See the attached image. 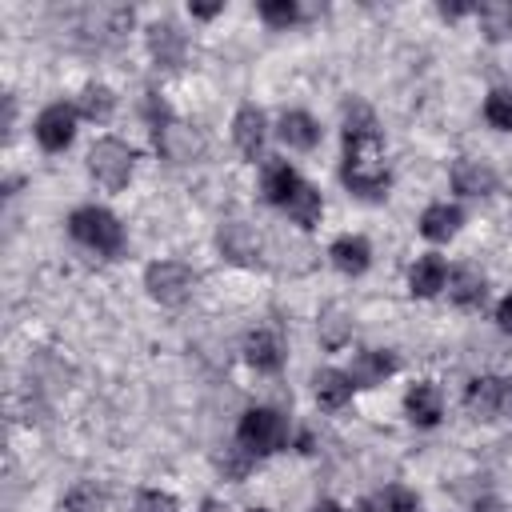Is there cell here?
I'll return each instance as SVG.
<instances>
[{"label":"cell","instance_id":"6da1fadb","mask_svg":"<svg viewBox=\"0 0 512 512\" xmlns=\"http://www.w3.org/2000/svg\"><path fill=\"white\" fill-rule=\"evenodd\" d=\"M340 180L348 184V192L364 196V200H380L388 192V160H384V140H380V124L372 116L368 104L352 100L344 112V164H340Z\"/></svg>","mask_w":512,"mask_h":512},{"label":"cell","instance_id":"7a4b0ae2","mask_svg":"<svg viewBox=\"0 0 512 512\" xmlns=\"http://www.w3.org/2000/svg\"><path fill=\"white\" fill-rule=\"evenodd\" d=\"M68 232H72V240L76 244H84V248H92V252H100V256H120L124 252V224L108 212V208H100V204H84V208H76L72 216H68Z\"/></svg>","mask_w":512,"mask_h":512},{"label":"cell","instance_id":"3957f363","mask_svg":"<svg viewBox=\"0 0 512 512\" xmlns=\"http://www.w3.org/2000/svg\"><path fill=\"white\" fill-rule=\"evenodd\" d=\"M236 440H240V448L248 456L260 460V456H272V452H280L288 444V424H284V416L276 408H248L240 416V424H236Z\"/></svg>","mask_w":512,"mask_h":512},{"label":"cell","instance_id":"277c9868","mask_svg":"<svg viewBox=\"0 0 512 512\" xmlns=\"http://www.w3.org/2000/svg\"><path fill=\"white\" fill-rule=\"evenodd\" d=\"M132 168H136V152L116 136H104L88 148V172L108 192H120L132 180Z\"/></svg>","mask_w":512,"mask_h":512},{"label":"cell","instance_id":"5b68a950","mask_svg":"<svg viewBox=\"0 0 512 512\" xmlns=\"http://www.w3.org/2000/svg\"><path fill=\"white\" fill-rule=\"evenodd\" d=\"M144 288H148V296L156 304L176 308L196 292V272L188 264H180V260H156V264L144 268Z\"/></svg>","mask_w":512,"mask_h":512},{"label":"cell","instance_id":"8992f818","mask_svg":"<svg viewBox=\"0 0 512 512\" xmlns=\"http://www.w3.org/2000/svg\"><path fill=\"white\" fill-rule=\"evenodd\" d=\"M464 408L476 420H496V416H512V384L496 380V376H476L464 392Z\"/></svg>","mask_w":512,"mask_h":512},{"label":"cell","instance_id":"52a82bcc","mask_svg":"<svg viewBox=\"0 0 512 512\" xmlns=\"http://www.w3.org/2000/svg\"><path fill=\"white\" fill-rule=\"evenodd\" d=\"M76 108L72 104H64V100H56V104H48L40 116H36V124H32V132H36V144L44 148V152H64L68 144H72V136H76Z\"/></svg>","mask_w":512,"mask_h":512},{"label":"cell","instance_id":"ba28073f","mask_svg":"<svg viewBox=\"0 0 512 512\" xmlns=\"http://www.w3.org/2000/svg\"><path fill=\"white\" fill-rule=\"evenodd\" d=\"M156 152H160V160H168V164H192L200 152H204V140H200V132L196 128H188V124H180V120H164L160 128H156Z\"/></svg>","mask_w":512,"mask_h":512},{"label":"cell","instance_id":"9c48e42d","mask_svg":"<svg viewBox=\"0 0 512 512\" xmlns=\"http://www.w3.org/2000/svg\"><path fill=\"white\" fill-rule=\"evenodd\" d=\"M216 244H220L224 260H232L240 268H256L260 264V236L244 220H224L220 232H216Z\"/></svg>","mask_w":512,"mask_h":512},{"label":"cell","instance_id":"30bf717a","mask_svg":"<svg viewBox=\"0 0 512 512\" xmlns=\"http://www.w3.org/2000/svg\"><path fill=\"white\" fill-rule=\"evenodd\" d=\"M144 40H148V52H152L156 68H180V64H184L188 36H184L172 20H152L148 32H144Z\"/></svg>","mask_w":512,"mask_h":512},{"label":"cell","instance_id":"8fae6325","mask_svg":"<svg viewBox=\"0 0 512 512\" xmlns=\"http://www.w3.org/2000/svg\"><path fill=\"white\" fill-rule=\"evenodd\" d=\"M232 140L240 148L244 160H256L264 152V140H268V120L256 104H240L236 116H232Z\"/></svg>","mask_w":512,"mask_h":512},{"label":"cell","instance_id":"7c38bea8","mask_svg":"<svg viewBox=\"0 0 512 512\" xmlns=\"http://www.w3.org/2000/svg\"><path fill=\"white\" fill-rule=\"evenodd\" d=\"M260 184H264V200H268V204H276V208H284V204L300 192V184H304V180H300V172H296L288 160L272 156V160L264 164V180H260Z\"/></svg>","mask_w":512,"mask_h":512},{"label":"cell","instance_id":"4fadbf2b","mask_svg":"<svg viewBox=\"0 0 512 512\" xmlns=\"http://www.w3.org/2000/svg\"><path fill=\"white\" fill-rule=\"evenodd\" d=\"M276 132H280V140H284L288 148H296V152H312V148L320 144V124H316V120H312L304 108L280 112Z\"/></svg>","mask_w":512,"mask_h":512},{"label":"cell","instance_id":"5bb4252c","mask_svg":"<svg viewBox=\"0 0 512 512\" xmlns=\"http://www.w3.org/2000/svg\"><path fill=\"white\" fill-rule=\"evenodd\" d=\"M460 224H464V212L456 208V204H448V200H440V204H428L424 212H420V236L424 240H452L456 232H460Z\"/></svg>","mask_w":512,"mask_h":512},{"label":"cell","instance_id":"9a60e30c","mask_svg":"<svg viewBox=\"0 0 512 512\" xmlns=\"http://www.w3.org/2000/svg\"><path fill=\"white\" fill-rule=\"evenodd\" d=\"M444 284H448V264H444V256H436V252H424V256L412 264V272H408V288H412V296H420V300L436 296Z\"/></svg>","mask_w":512,"mask_h":512},{"label":"cell","instance_id":"2e32d148","mask_svg":"<svg viewBox=\"0 0 512 512\" xmlns=\"http://www.w3.org/2000/svg\"><path fill=\"white\" fill-rule=\"evenodd\" d=\"M392 372H396V356H392V352H380V348L356 352V356H352V368H348V376H352L356 388L384 384V376H392Z\"/></svg>","mask_w":512,"mask_h":512},{"label":"cell","instance_id":"e0dca14e","mask_svg":"<svg viewBox=\"0 0 512 512\" xmlns=\"http://www.w3.org/2000/svg\"><path fill=\"white\" fill-rule=\"evenodd\" d=\"M404 412H408V420L416 424V428H432V424H440V416H444V404H440V392H436V384H412L408 388V396H404Z\"/></svg>","mask_w":512,"mask_h":512},{"label":"cell","instance_id":"ac0fdd59","mask_svg":"<svg viewBox=\"0 0 512 512\" xmlns=\"http://www.w3.org/2000/svg\"><path fill=\"white\" fill-rule=\"evenodd\" d=\"M452 188L460 196H488V192H496V172L484 160H456L452 164Z\"/></svg>","mask_w":512,"mask_h":512},{"label":"cell","instance_id":"d6986e66","mask_svg":"<svg viewBox=\"0 0 512 512\" xmlns=\"http://www.w3.org/2000/svg\"><path fill=\"white\" fill-rule=\"evenodd\" d=\"M328 256H332V264H336L344 276H360V272H368V264H372V244H368L364 236H336L332 248H328Z\"/></svg>","mask_w":512,"mask_h":512},{"label":"cell","instance_id":"ffe728a7","mask_svg":"<svg viewBox=\"0 0 512 512\" xmlns=\"http://www.w3.org/2000/svg\"><path fill=\"white\" fill-rule=\"evenodd\" d=\"M244 360H248L256 372H280V364H284V348H280L276 332H268V328L248 332V340H244Z\"/></svg>","mask_w":512,"mask_h":512},{"label":"cell","instance_id":"44dd1931","mask_svg":"<svg viewBox=\"0 0 512 512\" xmlns=\"http://www.w3.org/2000/svg\"><path fill=\"white\" fill-rule=\"evenodd\" d=\"M448 296L460 308H480L484 296H488V284H484V276L472 264H460V268L448 272Z\"/></svg>","mask_w":512,"mask_h":512},{"label":"cell","instance_id":"7402d4cb","mask_svg":"<svg viewBox=\"0 0 512 512\" xmlns=\"http://www.w3.org/2000/svg\"><path fill=\"white\" fill-rule=\"evenodd\" d=\"M352 376L348 372H340V368H320L316 376H312V392H316V400H320V408H344L348 400H352Z\"/></svg>","mask_w":512,"mask_h":512},{"label":"cell","instance_id":"603a6c76","mask_svg":"<svg viewBox=\"0 0 512 512\" xmlns=\"http://www.w3.org/2000/svg\"><path fill=\"white\" fill-rule=\"evenodd\" d=\"M76 112L92 124H108L112 112H116V92L108 84H88L80 96H76Z\"/></svg>","mask_w":512,"mask_h":512},{"label":"cell","instance_id":"cb8c5ba5","mask_svg":"<svg viewBox=\"0 0 512 512\" xmlns=\"http://www.w3.org/2000/svg\"><path fill=\"white\" fill-rule=\"evenodd\" d=\"M284 212H288V220H292L296 228H316V224H320V212H324V200H320V192L304 180L300 192L284 204Z\"/></svg>","mask_w":512,"mask_h":512},{"label":"cell","instance_id":"d4e9b609","mask_svg":"<svg viewBox=\"0 0 512 512\" xmlns=\"http://www.w3.org/2000/svg\"><path fill=\"white\" fill-rule=\"evenodd\" d=\"M472 12H476V20H480V28H484L488 40H504V36H512V4H504V0H488V4H480V8H472Z\"/></svg>","mask_w":512,"mask_h":512},{"label":"cell","instance_id":"484cf974","mask_svg":"<svg viewBox=\"0 0 512 512\" xmlns=\"http://www.w3.org/2000/svg\"><path fill=\"white\" fill-rule=\"evenodd\" d=\"M484 120L496 132H512V92L508 88H492L484 100Z\"/></svg>","mask_w":512,"mask_h":512},{"label":"cell","instance_id":"4316f807","mask_svg":"<svg viewBox=\"0 0 512 512\" xmlns=\"http://www.w3.org/2000/svg\"><path fill=\"white\" fill-rule=\"evenodd\" d=\"M260 20L268 28H292L300 20V4L296 0H264L260 4Z\"/></svg>","mask_w":512,"mask_h":512},{"label":"cell","instance_id":"83f0119b","mask_svg":"<svg viewBox=\"0 0 512 512\" xmlns=\"http://www.w3.org/2000/svg\"><path fill=\"white\" fill-rule=\"evenodd\" d=\"M64 504H68V512H96V508L104 504V492H100L92 480H84V484H76V488L64 496Z\"/></svg>","mask_w":512,"mask_h":512},{"label":"cell","instance_id":"f1b7e54d","mask_svg":"<svg viewBox=\"0 0 512 512\" xmlns=\"http://www.w3.org/2000/svg\"><path fill=\"white\" fill-rule=\"evenodd\" d=\"M376 504H380L384 512H416V492L404 488V484H388Z\"/></svg>","mask_w":512,"mask_h":512},{"label":"cell","instance_id":"f546056e","mask_svg":"<svg viewBox=\"0 0 512 512\" xmlns=\"http://www.w3.org/2000/svg\"><path fill=\"white\" fill-rule=\"evenodd\" d=\"M136 512H180V504H176V496H168L160 488H144V492H136Z\"/></svg>","mask_w":512,"mask_h":512},{"label":"cell","instance_id":"4dcf8cb0","mask_svg":"<svg viewBox=\"0 0 512 512\" xmlns=\"http://www.w3.org/2000/svg\"><path fill=\"white\" fill-rule=\"evenodd\" d=\"M496 324H500L504 332H512V292H508V296L496 304Z\"/></svg>","mask_w":512,"mask_h":512},{"label":"cell","instance_id":"1f68e13d","mask_svg":"<svg viewBox=\"0 0 512 512\" xmlns=\"http://www.w3.org/2000/svg\"><path fill=\"white\" fill-rule=\"evenodd\" d=\"M188 12H192L196 20H212V16L224 12V4H188Z\"/></svg>","mask_w":512,"mask_h":512},{"label":"cell","instance_id":"d6a6232c","mask_svg":"<svg viewBox=\"0 0 512 512\" xmlns=\"http://www.w3.org/2000/svg\"><path fill=\"white\" fill-rule=\"evenodd\" d=\"M472 12V4H440V16L444 20H460V16H468Z\"/></svg>","mask_w":512,"mask_h":512},{"label":"cell","instance_id":"836d02e7","mask_svg":"<svg viewBox=\"0 0 512 512\" xmlns=\"http://www.w3.org/2000/svg\"><path fill=\"white\" fill-rule=\"evenodd\" d=\"M472 512H504V504L496 500V496H484V500H476V508Z\"/></svg>","mask_w":512,"mask_h":512},{"label":"cell","instance_id":"e575fe53","mask_svg":"<svg viewBox=\"0 0 512 512\" xmlns=\"http://www.w3.org/2000/svg\"><path fill=\"white\" fill-rule=\"evenodd\" d=\"M312 512H344V508H340V504H336V500H320V504H316V508H312Z\"/></svg>","mask_w":512,"mask_h":512},{"label":"cell","instance_id":"d590c367","mask_svg":"<svg viewBox=\"0 0 512 512\" xmlns=\"http://www.w3.org/2000/svg\"><path fill=\"white\" fill-rule=\"evenodd\" d=\"M376 508H380V504H372V500H364V504H360L356 512H376Z\"/></svg>","mask_w":512,"mask_h":512},{"label":"cell","instance_id":"8d00e7d4","mask_svg":"<svg viewBox=\"0 0 512 512\" xmlns=\"http://www.w3.org/2000/svg\"><path fill=\"white\" fill-rule=\"evenodd\" d=\"M204 512H216V508H212V504H204Z\"/></svg>","mask_w":512,"mask_h":512},{"label":"cell","instance_id":"74e56055","mask_svg":"<svg viewBox=\"0 0 512 512\" xmlns=\"http://www.w3.org/2000/svg\"><path fill=\"white\" fill-rule=\"evenodd\" d=\"M256 512H264V508H256Z\"/></svg>","mask_w":512,"mask_h":512}]
</instances>
